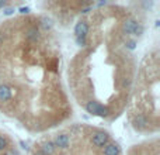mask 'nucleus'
<instances>
[{"label": "nucleus", "instance_id": "f257e3e1", "mask_svg": "<svg viewBox=\"0 0 160 155\" xmlns=\"http://www.w3.org/2000/svg\"><path fill=\"white\" fill-rule=\"evenodd\" d=\"M86 110L93 116H107L108 114V107L100 104L98 102H88L86 104Z\"/></svg>", "mask_w": 160, "mask_h": 155}, {"label": "nucleus", "instance_id": "f03ea898", "mask_svg": "<svg viewBox=\"0 0 160 155\" xmlns=\"http://www.w3.org/2000/svg\"><path fill=\"white\" fill-rule=\"evenodd\" d=\"M87 33H88V24L86 21H79L75 27L76 40H86Z\"/></svg>", "mask_w": 160, "mask_h": 155}, {"label": "nucleus", "instance_id": "7ed1b4c3", "mask_svg": "<svg viewBox=\"0 0 160 155\" xmlns=\"http://www.w3.org/2000/svg\"><path fill=\"white\" fill-rule=\"evenodd\" d=\"M91 142H93V145H96V147H104L108 142V134L102 133V131L96 133L93 136V138H91Z\"/></svg>", "mask_w": 160, "mask_h": 155}, {"label": "nucleus", "instance_id": "20e7f679", "mask_svg": "<svg viewBox=\"0 0 160 155\" xmlns=\"http://www.w3.org/2000/svg\"><path fill=\"white\" fill-rule=\"evenodd\" d=\"M53 144L59 148H68L69 147V137H68L66 134H59V136H56Z\"/></svg>", "mask_w": 160, "mask_h": 155}, {"label": "nucleus", "instance_id": "39448f33", "mask_svg": "<svg viewBox=\"0 0 160 155\" xmlns=\"http://www.w3.org/2000/svg\"><path fill=\"white\" fill-rule=\"evenodd\" d=\"M11 99V89L6 85H0V100L6 102V100Z\"/></svg>", "mask_w": 160, "mask_h": 155}, {"label": "nucleus", "instance_id": "423d86ee", "mask_svg": "<svg viewBox=\"0 0 160 155\" xmlns=\"http://www.w3.org/2000/svg\"><path fill=\"white\" fill-rule=\"evenodd\" d=\"M138 24H139V23H136L135 20H132V19L127 20V21L124 23V31H125L127 34H132L133 30H135V27H136Z\"/></svg>", "mask_w": 160, "mask_h": 155}, {"label": "nucleus", "instance_id": "0eeeda50", "mask_svg": "<svg viewBox=\"0 0 160 155\" xmlns=\"http://www.w3.org/2000/svg\"><path fill=\"white\" fill-rule=\"evenodd\" d=\"M104 155H119V147L117 144H107L104 148Z\"/></svg>", "mask_w": 160, "mask_h": 155}, {"label": "nucleus", "instance_id": "6e6552de", "mask_svg": "<svg viewBox=\"0 0 160 155\" xmlns=\"http://www.w3.org/2000/svg\"><path fill=\"white\" fill-rule=\"evenodd\" d=\"M53 151H55V144H53L52 141L45 142V144L42 145V148H41V152L44 155H52Z\"/></svg>", "mask_w": 160, "mask_h": 155}, {"label": "nucleus", "instance_id": "1a4fd4ad", "mask_svg": "<svg viewBox=\"0 0 160 155\" xmlns=\"http://www.w3.org/2000/svg\"><path fill=\"white\" fill-rule=\"evenodd\" d=\"M25 37H27L30 41H37L39 38V33L37 28H28L27 33H25Z\"/></svg>", "mask_w": 160, "mask_h": 155}, {"label": "nucleus", "instance_id": "9d476101", "mask_svg": "<svg viewBox=\"0 0 160 155\" xmlns=\"http://www.w3.org/2000/svg\"><path fill=\"white\" fill-rule=\"evenodd\" d=\"M41 25H42V28H44V30H49V28L52 27V20L44 17V19L41 20Z\"/></svg>", "mask_w": 160, "mask_h": 155}, {"label": "nucleus", "instance_id": "9b49d317", "mask_svg": "<svg viewBox=\"0 0 160 155\" xmlns=\"http://www.w3.org/2000/svg\"><path fill=\"white\" fill-rule=\"evenodd\" d=\"M146 119H145L143 116H138L135 119V126L136 127H145V126H146Z\"/></svg>", "mask_w": 160, "mask_h": 155}, {"label": "nucleus", "instance_id": "f8f14e48", "mask_svg": "<svg viewBox=\"0 0 160 155\" xmlns=\"http://www.w3.org/2000/svg\"><path fill=\"white\" fill-rule=\"evenodd\" d=\"M6 147H7V138L0 136V151L6 150Z\"/></svg>", "mask_w": 160, "mask_h": 155}, {"label": "nucleus", "instance_id": "ddd939ff", "mask_svg": "<svg viewBox=\"0 0 160 155\" xmlns=\"http://www.w3.org/2000/svg\"><path fill=\"white\" fill-rule=\"evenodd\" d=\"M132 34H135V35H142V34H143V27H142L141 24H138L135 27V30H133Z\"/></svg>", "mask_w": 160, "mask_h": 155}, {"label": "nucleus", "instance_id": "4468645a", "mask_svg": "<svg viewBox=\"0 0 160 155\" xmlns=\"http://www.w3.org/2000/svg\"><path fill=\"white\" fill-rule=\"evenodd\" d=\"M135 47H136L135 41H132V40H131V41H127V48L128 50H135Z\"/></svg>", "mask_w": 160, "mask_h": 155}, {"label": "nucleus", "instance_id": "2eb2a0df", "mask_svg": "<svg viewBox=\"0 0 160 155\" xmlns=\"http://www.w3.org/2000/svg\"><path fill=\"white\" fill-rule=\"evenodd\" d=\"M3 13H4V16H11V14L14 13V8H10V7H8V8H6Z\"/></svg>", "mask_w": 160, "mask_h": 155}, {"label": "nucleus", "instance_id": "dca6fc26", "mask_svg": "<svg viewBox=\"0 0 160 155\" xmlns=\"http://www.w3.org/2000/svg\"><path fill=\"white\" fill-rule=\"evenodd\" d=\"M18 11L21 14H27V13H30V7H20Z\"/></svg>", "mask_w": 160, "mask_h": 155}, {"label": "nucleus", "instance_id": "f3484780", "mask_svg": "<svg viewBox=\"0 0 160 155\" xmlns=\"http://www.w3.org/2000/svg\"><path fill=\"white\" fill-rule=\"evenodd\" d=\"M4 155H18V154L14 152V151H7V152H6Z\"/></svg>", "mask_w": 160, "mask_h": 155}, {"label": "nucleus", "instance_id": "a211bd4d", "mask_svg": "<svg viewBox=\"0 0 160 155\" xmlns=\"http://www.w3.org/2000/svg\"><path fill=\"white\" fill-rule=\"evenodd\" d=\"M4 6H6V2L4 0H0V8H3Z\"/></svg>", "mask_w": 160, "mask_h": 155}, {"label": "nucleus", "instance_id": "6ab92c4d", "mask_svg": "<svg viewBox=\"0 0 160 155\" xmlns=\"http://www.w3.org/2000/svg\"><path fill=\"white\" fill-rule=\"evenodd\" d=\"M35 155H44V154H42V152H41V151H38V152H37Z\"/></svg>", "mask_w": 160, "mask_h": 155}]
</instances>
